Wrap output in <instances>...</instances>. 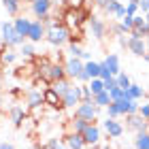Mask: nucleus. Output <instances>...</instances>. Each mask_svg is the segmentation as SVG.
<instances>
[{
  "label": "nucleus",
  "mask_w": 149,
  "mask_h": 149,
  "mask_svg": "<svg viewBox=\"0 0 149 149\" xmlns=\"http://www.w3.org/2000/svg\"><path fill=\"white\" fill-rule=\"evenodd\" d=\"M30 24H32V19H28V17H17L15 22H13V28H15V32H17L19 36L28 38V32H30Z\"/></svg>",
  "instance_id": "obj_18"
},
{
  "label": "nucleus",
  "mask_w": 149,
  "mask_h": 149,
  "mask_svg": "<svg viewBox=\"0 0 149 149\" xmlns=\"http://www.w3.org/2000/svg\"><path fill=\"white\" fill-rule=\"evenodd\" d=\"M136 11H139V0H130V2L126 4V15L134 17V15H136Z\"/></svg>",
  "instance_id": "obj_34"
},
{
  "label": "nucleus",
  "mask_w": 149,
  "mask_h": 149,
  "mask_svg": "<svg viewBox=\"0 0 149 149\" xmlns=\"http://www.w3.org/2000/svg\"><path fill=\"white\" fill-rule=\"evenodd\" d=\"M128 94H130V100H136V102H139V98H143V96H145V90H143L141 85L132 83L130 87H128Z\"/></svg>",
  "instance_id": "obj_29"
},
{
  "label": "nucleus",
  "mask_w": 149,
  "mask_h": 149,
  "mask_svg": "<svg viewBox=\"0 0 149 149\" xmlns=\"http://www.w3.org/2000/svg\"><path fill=\"white\" fill-rule=\"evenodd\" d=\"M43 104H45L43 92H38V90H30V92H28V107H30V109H36V107H43Z\"/></svg>",
  "instance_id": "obj_19"
},
{
  "label": "nucleus",
  "mask_w": 149,
  "mask_h": 149,
  "mask_svg": "<svg viewBox=\"0 0 149 149\" xmlns=\"http://www.w3.org/2000/svg\"><path fill=\"white\" fill-rule=\"evenodd\" d=\"M128 2H130V0H128Z\"/></svg>",
  "instance_id": "obj_51"
},
{
  "label": "nucleus",
  "mask_w": 149,
  "mask_h": 149,
  "mask_svg": "<svg viewBox=\"0 0 149 149\" xmlns=\"http://www.w3.org/2000/svg\"><path fill=\"white\" fill-rule=\"evenodd\" d=\"M66 2L70 4V9H81V4H83L85 0H66Z\"/></svg>",
  "instance_id": "obj_39"
},
{
  "label": "nucleus",
  "mask_w": 149,
  "mask_h": 149,
  "mask_svg": "<svg viewBox=\"0 0 149 149\" xmlns=\"http://www.w3.org/2000/svg\"><path fill=\"white\" fill-rule=\"evenodd\" d=\"M83 70H85L87 77H90V81L92 79H100V62H92V60H87V62L83 64Z\"/></svg>",
  "instance_id": "obj_20"
},
{
  "label": "nucleus",
  "mask_w": 149,
  "mask_h": 149,
  "mask_svg": "<svg viewBox=\"0 0 149 149\" xmlns=\"http://www.w3.org/2000/svg\"><path fill=\"white\" fill-rule=\"evenodd\" d=\"M34 149H49V147H47V145H36Z\"/></svg>",
  "instance_id": "obj_45"
},
{
  "label": "nucleus",
  "mask_w": 149,
  "mask_h": 149,
  "mask_svg": "<svg viewBox=\"0 0 149 149\" xmlns=\"http://www.w3.org/2000/svg\"><path fill=\"white\" fill-rule=\"evenodd\" d=\"M0 149H15L13 143H0Z\"/></svg>",
  "instance_id": "obj_43"
},
{
  "label": "nucleus",
  "mask_w": 149,
  "mask_h": 149,
  "mask_svg": "<svg viewBox=\"0 0 149 149\" xmlns=\"http://www.w3.org/2000/svg\"><path fill=\"white\" fill-rule=\"evenodd\" d=\"M56 149H68V147H66V143H64V141H60V143H58V147Z\"/></svg>",
  "instance_id": "obj_44"
},
{
  "label": "nucleus",
  "mask_w": 149,
  "mask_h": 149,
  "mask_svg": "<svg viewBox=\"0 0 149 149\" xmlns=\"http://www.w3.org/2000/svg\"><path fill=\"white\" fill-rule=\"evenodd\" d=\"M87 87H90L92 96H96V94L104 92V81H102V79H92L90 83H87Z\"/></svg>",
  "instance_id": "obj_28"
},
{
  "label": "nucleus",
  "mask_w": 149,
  "mask_h": 149,
  "mask_svg": "<svg viewBox=\"0 0 149 149\" xmlns=\"http://www.w3.org/2000/svg\"><path fill=\"white\" fill-rule=\"evenodd\" d=\"M104 13L107 15H115L117 19H124L126 17V4H121L119 0H109V4L104 6Z\"/></svg>",
  "instance_id": "obj_13"
},
{
  "label": "nucleus",
  "mask_w": 149,
  "mask_h": 149,
  "mask_svg": "<svg viewBox=\"0 0 149 149\" xmlns=\"http://www.w3.org/2000/svg\"><path fill=\"white\" fill-rule=\"evenodd\" d=\"M107 68H109V72L113 74V77H117V74L121 72V66H119V56L117 53H109V56L104 58V62H102Z\"/></svg>",
  "instance_id": "obj_17"
},
{
  "label": "nucleus",
  "mask_w": 149,
  "mask_h": 149,
  "mask_svg": "<svg viewBox=\"0 0 149 149\" xmlns=\"http://www.w3.org/2000/svg\"><path fill=\"white\" fill-rule=\"evenodd\" d=\"M147 49H149V40H147Z\"/></svg>",
  "instance_id": "obj_49"
},
{
  "label": "nucleus",
  "mask_w": 149,
  "mask_h": 149,
  "mask_svg": "<svg viewBox=\"0 0 149 149\" xmlns=\"http://www.w3.org/2000/svg\"><path fill=\"white\" fill-rule=\"evenodd\" d=\"M113 102V100H111V94L109 92H100V94H96V96H94V104H96L98 107V109H107V107H109Z\"/></svg>",
  "instance_id": "obj_22"
},
{
  "label": "nucleus",
  "mask_w": 149,
  "mask_h": 149,
  "mask_svg": "<svg viewBox=\"0 0 149 149\" xmlns=\"http://www.w3.org/2000/svg\"><path fill=\"white\" fill-rule=\"evenodd\" d=\"M124 149H128V147H124Z\"/></svg>",
  "instance_id": "obj_50"
},
{
  "label": "nucleus",
  "mask_w": 149,
  "mask_h": 149,
  "mask_svg": "<svg viewBox=\"0 0 149 149\" xmlns=\"http://www.w3.org/2000/svg\"><path fill=\"white\" fill-rule=\"evenodd\" d=\"M92 2L96 4V6H100V9H104V6L109 4V0H92Z\"/></svg>",
  "instance_id": "obj_42"
},
{
  "label": "nucleus",
  "mask_w": 149,
  "mask_h": 149,
  "mask_svg": "<svg viewBox=\"0 0 149 149\" xmlns=\"http://www.w3.org/2000/svg\"><path fill=\"white\" fill-rule=\"evenodd\" d=\"M83 60H79V58H68L64 62V70H66V77L68 79H77L81 72H83Z\"/></svg>",
  "instance_id": "obj_7"
},
{
  "label": "nucleus",
  "mask_w": 149,
  "mask_h": 149,
  "mask_svg": "<svg viewBox=\"0 0 149 149\" xmlns=\"http://www.w3.org/2000/svg\"><path fill=\"white\" fill-rule=\"evenodd\" d=\"M45 38H47V43L53 45V47H62L64 43H68V38H70V28L56 22L51 28H47Z\"/></svg>",
  "instance_id": "obj_1"
},
{
  "label": "nucleus",
  "mask_w": 149,
  "mask_h": 149,
  "mask_svg": "<svg viewBox=\"0 0 149 149\" xmlns=\"http://www.w3.org/2000/svg\"><path fill=\"white\" fill-rule=\"evenodd\" d=\"M2 4L9 15H17L19 13V0H2Z\"/></svg>",
  "instance_id": "obj_30"
},
{
  "label": "nucleus",
  "mask_w": 149,
  "mask_h": 149,
  "mask_svg": "<svg viewBox=\"0 0 149 149\" xmlns=\"http://www.w3.org/2000/svg\"><path fill=\"white\" fill-rule=\"evenodd\" d=\"M64 17H66V24H68L70 28H72V26H79L81 22H83V13H81V9H70Z\"/></svg>",
  "instance_id": "obj_21"
},
{
  "label": "nucleus",
  "mask_w": 149,
  "mask_h": 149,
  "mask_svg": "<svg viewBox=\"0 0 149 149\" xmlns=\"http://www.w3.org/2000/svg\"><path fill=\"white\" fill-rule=\"evenodd\" d=\"M51 0H30V6H32V13L40 19V17H45V15H49V11H51Z\"/></svg>",
  "instance_id": "obj_11"
},
{
  "label": "nucleus",
  "mask_w": 149,
  "mask_h": 149,
  "mask_svg": "<svg viewBox=\"0 0 149 149\" xmlns=\"http://www.w3.org/2000/svg\"><path fill=\"white\" fill-rule=\"evenodd\" d=\"M134 149H149V132H139L134 136Z\"/></svg>",
  "instance_id": "obj_25"
},
{
  "label": "nucleus",
  "mask_w": 149,
  "mask_h": 149,
  "mask_svg": "<svg viewBox=\"0 0 149 149\" xmlns=\"http://www.w3.org/2000/svg\"><path fill=\"white\" fill-rule=\"evenodd\" d=\"M102 128H104V132H107L109 139H119L121 134H124V126H121L117 119H111V117H107L102 121Z\"/></svg>",
  "instance_id": "obj_8"
},
{
  "label": "nucleus",
  "mask_w": 149,
  "mask_h": 149,
  "mask_svg": "<svg viewBox=\"0 0 149 149\" xmlns=\"http://www.w3.org/2000/svg\"><path fill=\"white\" fill-rule=\"evenodd\" d=\"M139 115H141L143 119H147V121H149V102L139 104Z\"/></svg>",
  "instance_id": "obj_36"
},
{
  "label": "nucleus",
  "mask_w": 149,
  "mask_h": 149,
  "mask_svg": "<svg viewBox=\"0 0 149 149\" xmlns=\"http://www.w3.org/2000/svg\"><path fill=\"white\" fill-rule=\"evenodd\" d=\"M100 149H111V145H102V147H100Z\"/></svg>",
  "instance_id": "obj_48"
},
{
  "label": "nucleus",
  "mask_w": 149,
  "mask_h": 149,
  "mask_svg": "<svg viewBox=\"0 0 149 149\" xmlns=\"http://www.w3.org/2000/svg\"><path fill=\"white\" fill-rule=\"evenodd\" d=\"M60 141H62V139H58V136H53V139H49V143H47V147H49V149H56V147H58V143H60Z\"/></svg>",
  "instance_id": "obj_40"
},
{
  "label": "nucleus",
  "mask_w": 149,
  "mask_h": 149,
  "mask_svg": "<svg viewBox=\"0 0 149 149\" xmlns=\"http://www.w3.org/2000/svg\"><path fill=\"white\" fill-rule=\"evenodd\" d=\"M121 28H124V32H128V34H130L132 32V26H134V17H130V15H126L124 19H121Z\"/></svg>",
  "instance_id": "obj_33"
},
{
  "label": "nucleus",
  "mask_w": 149,
  "mask_h": 149,
  "mask_svg": "<svg viewBox=\"0 0 149 149\" xmlns=\"http://www.w3.org/2000/svg\"><path fill=\"white\" fill-rule=\"evenodd\" d=\"M45 26L40 24V22H32L30 24V32H28V38H30V43H40V40L45 38Z\"/></svg>",
  "instance_id": "obj_14"
},
{
  "label": "nucleus",
  "mask_w": 149,
  "mask_h": 149,
  "mask_svg": "<svg viewBox=\"0 0 149 149\" xmlns=\"http://www.w3.org/2000/svg\"><path fill=\"white\" fill-rule=\"evenodd\" d=\"M43 98H45V104L53 107V109H58V111H62V109H64V107H62V98H60L58 94L51 90V87H47V90L43 92Z\"/></svg>",
  "instance_id": "obj_15"
},
{
  "label": "nucleus",
  "mask_w": 149,
  "mask_h": 149,
  "mask_svg": "<svg viewBox=\"0 0 149 149\" xmlns=\"http://www.w3.org/2000/svg\"><path fill=\"white\" fill-rule=\"evenodd\" d=\"M107 117H111V119H117V117H121V115H119V111H117V104H115V102H111L109 107H107Z\"/></svg>",
  "instance_id": "obj_35"
},
{
  "label": "nucleus",
  "mask_w": 149,
  "mask_h": 149,
  "mask_svg": "<svg viewBox=\"0 0 149 149\" xmlns=\"http://www.w3.org/2000/svg\"><path fill=\"white\" fill-rule=\"evenodd\" d=\"M79 104H81V85H72L62 96V107L64 109H77Z\"/></svg>",
  "instance_id": "obj_5"
},
{
  "label": "nucleus",
  "mask_w": 149,
  "mask_h": 149,
  "mask_svg": "<svg viewBox=\"0 0 149 149\" xmlns=\"http://www.w3.org/2000/svg\"><path fill=\"white\" fill-rule=\"evenodd\" d=\"M17 60V53L15 51H6L4 56H2V62H6V64H13Z\"/></svg>",
  "instance_id": "obj_38"
},
{
  "label": "nucleus",
  "mask_w": 149,
  "mask_h": 149,
  "mask_svg": "<svg viewBox=\"0 0 149 149\" xmlns=\"http://www.w3.org/2000/svg\"><path fill=\"white\" fill-rule=\"evenodd\" d=\"M24 119H26V111L22 109V107H13V109H11V121L15 126H22Z\"/></svg>",
  "instance_id": "obj_26"
},
{
  "label": "nucleus",
  "mask_w": 149,
  "mask_h": 149,
  "mask_svg": "<svg viewBox=\"0 0 149 149\" xmlns=\"http://www.w3.org/2000/svg\"><path fill=\"white\" fill-rule=\"evenodd\" d=\"M126 128L128 130H132V132H149V121L143 119L141 115H126Z\"/></svg>",
  "instance_id": "obj_6"
},
{
  "label": "nucleus",
  "mask_w": 149,
  "mask_h": 149,
  "mask_svg": "<svg viewBox=\"0 0 149 149\" xmlns=\"http://www.w3.org/2000/svg\"><path fill=\"white\" fill-rule=\"evenodd\" d=\"M0 32H2V40L6 47H22L26 43L24 36H19L15 28H13V22H2L0 24Z\"/></svg>",
  "instance_id": "obj_2"
},
{
  "label": "nucleus",
  "mask_w": 149,
  "mask_h": 149,
  "mask_svg": "<svg viewBox=\"0 0 149 149\" xmlns=\"http://www.w3.org/2000/svg\"><path fill=\"white\" fill-rule=\"evenodd\" d=\"M87 22H90V30H92V36H94V38H98V40L104 38V34H107V24L102 22V19L92 15Z\"/></svg>",
  "instance_id": "obj_10"
},
{
  "label": "nucleus",
  "mask_w": 149,
  "mask_h": 149,
  "mask_svg": "<svg viewBox=\"0 0 149 149\" xmlns=\"http://www.w3.org/2000/svg\"><path fill=\"white\" fill-rule=\"evenodd\" d=\"M143 60H145V62H149V53H145V56H143Z\"/></svg>",
  "instance_id": "obj_46"
},
{
  "label": "nucleus",
  "mask_w": 149,
  "mask_h": 149,
  "mask_svg": "<svg viewBox=\"0 0 149 149\" xmlns=\"http://www.w3.org/2000/svg\"><path fill=\"white\" fill-rule=\"evenodd\" d=\"M68 53H70V58H79V60H87L90 58V53L87 51H83L81 47L77 45V43H70V47H68Z\"/></svg>",
  "instance_id": "obj_27"
},
{
  "label": "nucleus",
  "mask_w": 149,
  "mask_h": 149,
  "mask_svg": "<svg viewBox=\"0 0 149 149\" xmlns=\"http://www.w3.org/2000/svg\"><path fill=\"white\" fill-rule=\"evenodd\" d=\"M98 113H100V109L94 104V100H87V102H81L77 109H74L72 117H81V119H87V121H92V124H96Z\"/></svg>",
  "instance_id": "obj_3"
},
{
  "label": "nucleus",
  "mask_w": 149,
  "mask_h": 149,
  "mask_svg": "<svg viewBox=\"0 0 149 149\" xmlns=\"http://www.w3.org/2000/svg\"><path fill=\"white\" fill-rule=\"evenodd\" d=\"M115 79H117V85L121 87V90H128V87L132 85V81H130V77H128L126 72H119V74H117Z\"/></svg>",
  "instance_id": "obj_31"
},
{
  "label": "nucleus",
  "mask_w": 149,
  "mask_h": 149,
  "mask_svg": "<svg viewBox=\"0 0 149 149\" xmlns=\"http://www.w3.org/2000/svg\"><path fill=\"white\" fill-rule=\"evenodd\" d=\"M115 87H119V85H117V79H115V77H111V79L104 81V90H107V92H113Z\"/></svg>",
  "instance_id": "obj_37"
},
{
  "label": "nucleus",
  "mask_w": 149,
  "mask_h": 149,
  "mask_svg": "<svg viewBox=\"0 0 149 149\" xmlns=\"http://www.w3.org/2000/svg\"><path fill=\"white\" fill-rule=\"evenodd\" d=\"M128 49H130L134 56L143 58L145 51H147V40L145 38H134V36H130V38H128Z\"/></svg>",
  "instance_id": "obj_12"
},
{
  "label": "nucleus",
  "mask_w": 149,
  "mask_h": 149,
  "mask_svg": "<svg viewBox=\"0 0 149 149\" xmlns=\"http://www.w3.org/2000/svg\"><path fill=\"white\" fill-rule=\"evenodd\" d=\"M81 136H83V141H85V145L87 147H92V145H98L100 143V128H98V124H90L87 126V130L81 134Z\"/></svg>",
  "instance_id": "obj_9"
},
{
  "label": "nucleus",
  "mask_w": 149,
  "mask_h": 149,
  "mask_svg": "<svg viewBox=\"0 0 149 149\" xmlns=\"http://www.w3.org/2000/svg\"><path fill=\"white\" fill-rule=\"evenodd\" d=\"M43 77L45 79H49L51 83H56V81L60 79H68L66 77V70H64V64H49V62H45L43 64Z\"/></svg>",
  "instance_id": "obj_4"
},
{
  "label": "nucleus",
  "mask_w": 149,
  "mask_h": 149,
  "mask_svg": "<svg viewBox=\"0 0 149 149\" xmlns=\"http://www.w3.org/2000/svg\"><path fill=\"white\" fill-rule=\"evenodd\" d=\"M19 49H22V53L26 58H34V53H36V49H34V43H24L22 47H19Z\"/></svg>",
  "instance_id": "obj_32"
},
{
  "label": "nucleus",
  "mask_w": 149,
  "mask_h": 149,
  "mask_svg": "<svg viewBox=\"0 0 149 149\" xmlns=\"http://www.w3.org/2000/svg\"><path fill=\"white\" fill-rule=\"evenodd\" d=\"M62 141L66 143V147H68V149H83V147H85L83 136H81V134H77V132H68Z\"/></svg>",
  "instance_id": "obj_16"
},
{
  "label": "nucleus",
  "mask_w": 149,
  "mask_h": 149,
  "mask_svg": "<svg viewBox=\"0 0 149 149\" xmlns=\"http://www.w3.org/2000/svg\"><path fill=\"white\" fill-rule=\"evenodd\" d=\"M70 87H72V83H70V81H68V79H60V81H56V83H53V85H51V90H53V92H56V94H58V96H60V98H62V96H64V94H66V92H68V90H70Z\"/></svg>",
  "instance_id": "obj_23"
},
{
  "label": "nucleus",
  "mask_w": 149,
  "mask_h": 149,
  "mask_svg": "<svg viewBox=\"0 0 149 149\" xmlns=\"http://www.w3.org/2000/svg\"><path fill=\"white\" fill-rule=\"evenodd\" d=\"M117 43H119V47L128 49V38H126V36H117Z\"/></svg>",
  "instance_id": "obj_41"
},
{
  "label": "nucleus",
  "mask_w": 149,
  "mask_h": 149,
  "mask_svg": "<svg viewBox=\"0 0 149 149\" xmlns=\"http://www.w3.org/2000/svg\"><path fill=\"white\" fill-rule=\"evenodd\" d=\"M145 22H147V28H149V13H147V15H145Z\"/></svg>",
  "instance_id": "obj_47"
},
{
  "label": "nucleus",
  "mask_w": 149,
  "mask_h": 149,
  "mask_svg": "<svg viewBox=\"0 0 149 149\" xmlns=\"http://www.w3.org/2000/svg\"><path fill=\"white\" fill-rule=\"evenodd\" d=\"M90 124H92V121L81 119V117H72V119H70V128H72V132H77V134H83Z\"/></svg>",
  "instance_id": "obj_24"
}]
</instances>
